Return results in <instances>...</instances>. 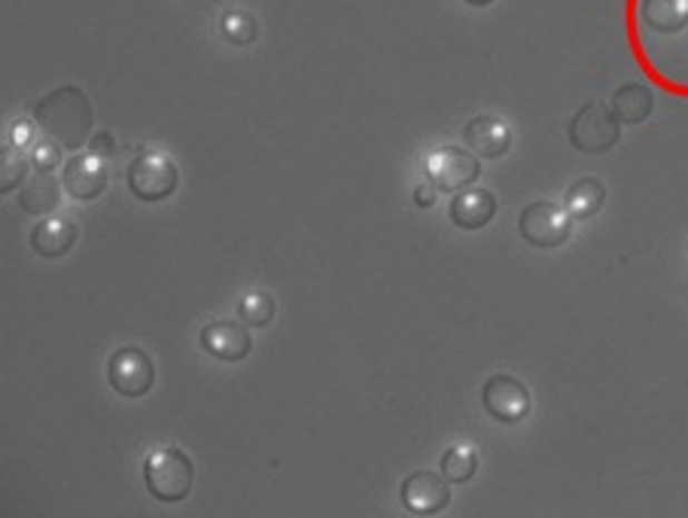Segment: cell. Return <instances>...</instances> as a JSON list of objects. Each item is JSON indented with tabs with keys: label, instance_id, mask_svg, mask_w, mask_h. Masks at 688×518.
<instances>
[{
	"label": "cell",
	"instance_id": "12",
	"mask_svg": "<svg viewBox=\"0 0 688 518\" xmlns=\"http://www.w3.org/2000/svg\"><path fill=\"white\" fill-rule=\"evenodd\" d=\"M198 342L210 358L223 360V363H242L253 351L250 330H244L242 323L232 321L207 323L202 335H198Z\"/></svg>",
	"mask_w": 688,
	"mask_h": 518
},
{
	"label": "cell",
	"instance_id": "18",
	"mask_svg": "<svg viewBox=\"0 0 688 518\" xmlns=\"http://www.w3.org/2000/svg\"><path fill=\"white\" fill-rule=\"evenodd\" d=\"M607 202V186L597 177H579L570 189L563 193V207L573 219H591Z\"/></svg>",
	"mask_w": 688,
	"mask_h": 518
},
{
	"label": "cell",
	"instance_id": "17",
	"mask_svg": "<svg viewBox=\"0 0 688 518\" xmlns=\"http://www.w3.org/2000/svg\"><path fill=\"white\" fill-rule=\"evenodd\" d=\"M652 107V89L642 86V82H625L612 95V114L619 116V123H625V126H637L642 119H649Z\"/></svg>",
	"mask_w": 688,
	"mask_h": 518
},
{
	"label": "cell",
	"instance_id": "19",
	"mask_svg": "<svg viewBox=\"0 0 688 518\" xmlns=\"http://www.w3.org/2000/svg\"><path fill=\"white\" fill-rule=\"evenodd\" d=\"M479 470V451L472 446H451L442 455V476L451 485H466Z\"/></svg>",
	"mask_w": 688,
	"mask_h": 518
},
{
	"label": "cell",
	"instance_id": "10",
	"mask_svg": "<svg viewBox=\"0 0 688 518\" xmlns=\"http://www.w3.org/2000/svg\"><path fill=\"white\" fill-rule=\"evenodd\" d=\"M400 500L402 507L412 509L417 516H436L451 504V482L436 472L417 470L402 479Z\"/></svg>",
	"mask_w": 688,
	"mask_h": 518
},
{
	"label": "cell",
	"instance_id": "16",
	"mask_svg": "<svg viewBox=\"0 0 688 518\" xmlns=\"http://www.w3.org/2000/svg\"><path fill=\"white\" fill-rule=\"evenodd\" d=\"M61 186L52 172H35V177H28L19 193V207L24 214H35V217H43V214H52L58 207V198H61Z\"/></svg>",
	"mask_w": 688,
	"mask_h": 518
},
{
	"label": "cell",
	"instance_id": "3",
	"mask_svg": "<svg viewBox=\"0 0 688 518\" xmlns=\"http://www.w3.org/2000/svg\"><path fill=\"white\" fill-rule=\"evenodd\" d=\"M144 482H147L149 495L161 504L186 500L193 491V482H196L193 458L177 446L149 451L147 461H144Z\"/></svg>",
	"mask_w": 688,
	"mask_h": 518
},
{
	"label": "cell",
	"instance_id": "8",
	"mask_svg": "<svg viewBox=\"0 0 688 518\" xmlns=\"http://www.w3.org/2000/svg\"><path fill=\"white\" fill-rule=\"evenodd\" d=\"M426 177L439 186V193H458L482 177V156L466 147H442L426 156Z\"/></svg>",
	"mask_w": 688,
	"mask_h": 518
},
{
	"label": "cell",
	"instance_id": "15",
	"mask_svg": "<svg viewBox=\"0 0 688 518\" xmlns=\"http://www.w3.org/2000/svg\"><path fill=\"white\" fill-rule=\"evenodd\" d=\"M73 244H77V226L65 217L40 219L35 229H31V247H35V254L43 256V260L65 256Z\"/></svg>",
	"mask_w": 688,
	"mask_h": 518
},
{
	"label": "cell",
	"instance_id": "13",
	"mask_svg": "<svg viewBox=\"0 0 688 518\" xmlns=\"http://www.w3.org/2000/svg\"><path fill=\"white\" fill-rule=\"evenodd\" d=\"M463 140L475 156L482 159H500L512 147V131L505 126L503 119L497 116H475L463 128Z\"/></svg>",
	"mask_w": 688,
	"mask_h": 518
},
{
	"label": "cell",
	"instance_id": "27",
	"mask_svg": "<svg viewBox=\"0 0 688 518\" xmlns=\"http://www.w3.org/2000/svg\"><path fill=\"white\" fill-rule=\"evenodd\" d=\"M466 3H470V7H491L493 0H466Z\"/></svg>",
	"mask_w": 688,
	"mask_h": 518
},
{
	"label": "cell",
	"instance_id": "23",
	"mask_svg": "<svg viewBox=\"0 0 688 518\" xmlns=\"http://www.w3.org/2000/svg\"><path fill=\"white\" fill-rule=\"evenodd\" d=\"M61 150H65V144L56 138H49V135H43V138L37 140L35 147L28 150V159H31V165H35V172H56L58 165H61Z\"/></svg>",
	"mask_w": 688,
	"mask_h": 518
},
{
	"label": "cell",
	"instance_id": "22",
	"mask_svg": "<svg viewBox=\"0 0 688 518\" xmlns=\"http://www.w3.org/2000/svg\"><path fill=\"white\" fill-rule=\"evenodd\" d=\"M24 177H28V159H22L19 150L12 144H7L3 153H0V193L3 196L12 193L16 186L24 184Z\"/></svg>",
	"mask_w": 688,
	"mask_h": 518
},
{
	"label": "cell",
	"instance_id": "24",
	"mask_svg": "<svg viewBox=\"0 0 688 518\" xmlns=\"http://www.w3.org/2000/svg\"><path fill=\"white\" fill-rule=\"evenodd\" d=\"M40 131H43V128L35 126L31 119H16L10 126V135H7V144H12L16 150H31L37 140H40Z\"/></svg>",
	"mask_w": 688,
	"mask_h": 518
},
{
	"label": "cell",
	"instance_id": "5",
	"mask_svg": "<svg viewBox=\"0 0 688 518\" xmlns=\"http://www.w3.org/2000/svg\"><path fill=\"white\" fill-rule=\"evenodd\" d=\"M128 189L131 196L140 198V202H161L177 193V184H180V172L165 153H149L138 150V156L128 165Z\"/></svg>",
	"mask_w": 688,
	"mask_h": 518
},
{
	"label": "cell",
	"instance_id": "1",
	"mask_svg": "<svg viewBox=\"0 0 688 518\" xmlns=\"http://www.w3.org/2000/svg\"><path fill=\"white\" fill-rule=\"evenodd\" d=\"M628 43L649 80L688 95V0H628Z\"/></svg>",
	"mask_w": 688,
	"mask_h": 518
},
{
	"label": "cell",
	"instance_id": "14",
	"mask_svg": "<svg viewBox=\"0 0 688 518\" xmlns=\"http://www.w3.org/2000/svg\"><path fill=\"white\" fill-rule=\"evenodd\" d=\"M448 217H451V223L460 226V229H484V226L497 217V198H493V193H488V189H479V186L470 189V186H466L460 196H454V202L448 207Z\"/></svg>",
	"mask_w": 688,
	"mask_h": 518
},
{
	"label": "cell",
	"instance_id": "4",
	"mask_svg": "<svg viewBox=\"0 0 688 518\" xmlns=\"http://www.w3.org/2000/svg\"><path fill=\"white\" fill-rule=\"evenodd\" d=\"M619 116L612 114V107L600 101H588L586 107L576 110L570 126H567V135H570V144H573L576 150L600 156V153H609L619 144Z\"/></svg>",
	"mask_w": 688,
	"mask_h": 518
},
{
	"label": "cell",
	"instance_id": "2",
	"mask_svg": "<svg viewBox=\"0 0 688 518\" xmlns=\"http://www.w3.org/2000/svg\"><path fill=\"white\" fill-rule=\"evenodd\" d=\"M37 126L43 135L65 144V150H80L92 138V104L77 86H61L35 104Z\"/></svg>",
	"mask_w": 688,
	"mask_h": 518
},
{
	"label": "cell",
	"instance_id": "7",
	"mask_svg": "<svg viewBox=\"0 0 688 518\" xmlns=\"http://www.w3.org/2000/svg\"><path fill=\"white\" fill-rule=\"evenodd\" d=\"M107 381L119 397H128V400H138V397H147L156 384V366L144 348L128 345L119 348L107 360Z\"/></svg>",
	"mask_w": 688,
	"mask_h": 518
},
{
	"label": "cell",
	"instance_id": "9",
	"mask_svg": "<svg viewBox=\"0 0 688 518\" xmlns=\"http://www.w3.org/2000/svg\"><path fill=\"white\" fill-rule=\"evenodd\" d=\"M482 403L484 412L491 414L493 421L500 424H518L530 414V391L528 384L515 375H505L497 372L484 381L482 388Z\"/></svg>",
	"mask_w": 688,
	"mask_h": 518
},
{
	"label": "cell",
	"instance_id": "25",
	"mask_svg": "<svg viewBox=\"0 0 688 518\" xmlns=\"http://www.w3.org/2000/svg\"><path fill=\"white\" fill-rule=\"evenodd\" d=\"M89 153L101 156V159H110V156L116 153V138L110 135V131H98V135L89 138Z\"/></svg>",
	"mask_w": 688,
	"mask_h": 518
},
{
	"label": "cell",
	"instance_id": "26",
	"mask_svg": "<svg viewBox=\"0 0 688 518\" xmlns=\"http://www.w3.org/2000/svg\"><path fill=\"white\" fill-rule=\"evenodd\" d=\"M436 196H439V186L430 180V184H421L417 189H414V205L417 207H433L436 205Z\"/></svg>",
	"mask_w": 688,
	"mask_h": 518
},
{
	"label": "cell",
	"instance_id": "20",
	"mask_svg": "<svg viewBox=\"0 0 688 518\" xmlns=\"http://www.w3.org/2000/svg\"><path fill=\"white\" fill-rule=\"evenodd\" d=\"M219 31L232 47H250L253 40L259 37V25L247 10H229L223 12V19H219Z\"/></svg>",
	"mask_w": 688,
	"mask_h": 518
},
{
	"label": "cell",
	"instance_id": "6",
	"mask_svg": "<svg viewBox=\"0 0 688 518\" xmlns=\"http://www.w3.org/2000/svg\"><path fill=\"white\" fill-rule=\"evenodd\" d=\"M518 232L533 247L551 251V247H561V244L570 242L573 217L567 214V207H558L554 202H533V205L521 211Z\"/></svg>",
	"mask_w": 688,
	"mask_h": 518
},
{
	"label": "cell",
	"instance_id": "21",
	"mask_svg": "<svg viewBox=\"0 0 688 518\" xmlns=\"http://www.w3.org/2000/svg\"><path fill=\"white\" fill-rule=\"evenodd\" d=\"M238 314H242V321L247 323V326H256V330L268 326L277 314L275 296H268L263 290H253V293H247V296L238 302Z\"/></svg>",
	"mask_w": 688,
	"mask_h": 518
},
{
	"label": "cell",
	"instance_id": "11",
	"mask_svg": "<svg viewBox=\"0 0 688 518\" xmlns=\"http://www.w3.org/2000/svg\"><path fill=\"white\" fill-rule=\"evenodd\" d=\"M107 180H110V168H107V159L95 156V153H80L73 156L65 165V174H61V184H65V193L80 202H92L107 189Z\"/></svg>",
	"mask_w": 688,
	"mask_h": 518
}]
</instances>
